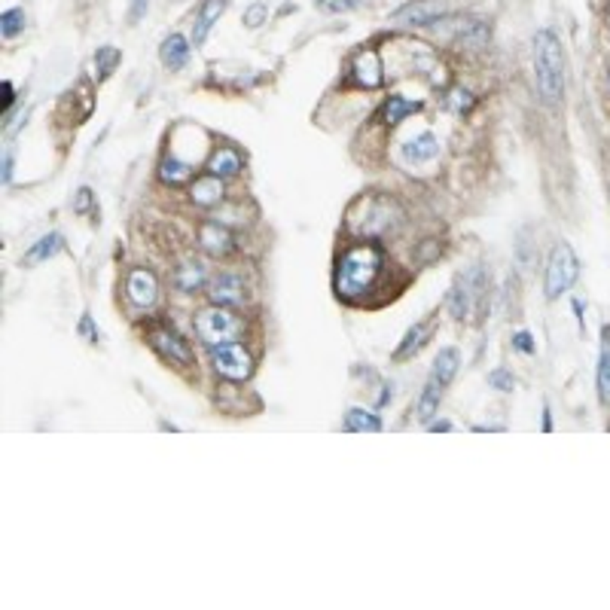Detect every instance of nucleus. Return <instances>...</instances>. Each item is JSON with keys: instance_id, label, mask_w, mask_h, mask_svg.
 I'll list each match as a JSON object with an SVG mask.
<instances>
[{"instance_id": "6ab92c4d", "label": "nucleus", "mask_w": 610, "mask_h": 610, "mask_svg": "<svg viewBox=\"0 0 610 610\" xmlns=\"http://www.w3.org/2000/svg\"><path fill=\"white\" fill-rule=\"evenodd\" d=\"M189 58V43L183 40L180 34H171L165 37V43H162V65L171 67V70H180L183 65H187Z\"/></svg>"}, {"instance_id": "f3484780", "label": "nucleus", "mask_w": 610, "mask_h": 610, "mask_svg": "<svg viewBox=\"0 0 610 610\" xmlns=\"http://www.w3.org/2000/svg\"><path fill=\"white\" fill-rule=\"evenodd\" d=\"M208 171L211 174H217V177H235V174H241V156L235 150H229V147H220L211 156Z\"/></svg>"}, {"instance_id": "473e14b6", "label": "nucleus", "mask_w": 610, "mask_h": 610, "mask_svg": "<svg viewBox=\"0 0 610 610\" xmlns=\"http://www.w3.org/2000/svg\"><path fill=\"white\" fill-rule=\"evenodd\" d=\"M452 107H455V110H470V107H473V98H470V92H464V89H455V92H452Z\"/></svg>"}, {"instance_id": "c9c22d12", "label": "nucleus", "mask_w": 610, "mask_h": 610, "mask_svg": "<svg viewBox=\"0 0 610 610\" xmlns=\"http://www.w3.org/2000/svg\"><path fill=\"white\" fill-rule=\"evenodd\" d=\"M13 180V147H6L4 152V183Z\"/></svg>"}, {"instance_id": "b1692460", "label": "nucleus", "mask_w": 610, "mask_h": 610, "mask_svg": "<svg viewBox=\"0 0 610 610\" xmlns=\"http://www.w3.org/2000/svg\"><path fill=\"white\" fill-rule=\"evenodd\" d=\"M418 107L421 104H415V101H406L400 95H394L388 104H384V122H388V126H396V122H403L406 116L418 113Z\"/></svg>"}, {"instance_id": "9b49d317", "label": "nucleus", "mask_w": 610, "mask_h": 610, "mask_svg": "<svg viewBox=\"0 0 610 610\" xmlns=\"http://www.w3.org/2000/svg\"><path fill=\"white\" fill-rule=\"evenodd\" d=\"M445 0H415V4L396 9L394 18L406 25H433L440 16H445Z\"/></svg>"}, {"instance_id": "bb28decb", "label": "nucleus", "mask_w": 610, "mask_h": 610, "mask_svg": "<svg viewBox=\"0 0 610 610\" xmlns=\"http://www.w3.org/2000/svg\"><path fill=\"white\" fill-rule=\"evenodd\" d=\"M201 284H205V269H201V262H187L183 269H177V287L180 290H199Z\"/></svg>"}, {"instance_id": "cd10ccee", "label": "nucleus", "mask_w": 610, "mask_h": 610, "mask_svg": "<svg viewBox=\"0 0 610 610\" xmlns=\"http://www.w3.org/2000/svg\"><path fill=\"white\" fill-rule=\"evenodd\" d=\"M116 65H119V49H113V46L98 49V55H95V70H98L101 79L110 77V70H113Z\"/></svg>"}, {"instance_id": "0eeeda50", "label": "nucleus", "mask_w": 610, "mask_h": 610, "mask_svg": "<svg viewBox=\"0 0 610 610\" xmlns=\"http://www.w3.org/2000/svg\"><path fill=\"white\" fill-rule=\"evenodd\" d=\"M150 345L156 348L162 357H165L171 366H192V348L189 342H183V336L171 327H156L150 330Z\"/></svg>"}, {"instance_id": "2eb2a0df", "label": "nucleus", "mask_w": 610, "mask_h": 610, "mask_svg": "<svg viewBox=\"0 0 610 610\" xmlns=\"http://www.w3.org/2000/svg\"><path fill=\"white\" fill-rule=\"evenodd\" d=\"M427 339H431V323H415V327L403 336L400 348L394 351V363H403V360L415 357V354H418L427 345Z\"/></svg>"}, {"instance_id": "ddd939ff", "label": "nucleus", "mask_w": 610, "mask_h": 610, "mask_svg": "<svg viewBox=\"0 0 610 610\" xmlns=\"http://www.w3.org/2000/svg\"><path fill=\"white\" fill-rule=\"evenodd\" d=\"M436 156H440V140H436L431 131H424V135H418L403 147V159L409 162V165H424V162H433Z\"/></svg>"}, {"instance_id": "4be33fe9", "label": "nucleus", "mask_w": 610, "mask_h": 610, "mask_svg": "<svg viewBox=\"0 0 610 610\" xmlns=\"http://www.w3.org/2000/svg\"><path fill=\"white\" fill-rule=\"evenodd\" d=\"M604 348H601V360H598V400L610 406V327L601 330Z\"/></svg>"}, {"instance_id": "7ed1b4c3", "label": "nucleus", "mask_w": 610, "mask_h": 610, "mask_svg": "<svg viewBox=\"0 0 610 610\" xmlns=\"http://www.w3.org/2000/svg\"><path fill=\"white\" fill-rule=\"evenodd\" d=\"M196 330H199L201 339L211 345V348H217V345L235 342L238 336H241V330H244V323H241V318H238L235 311H229V305H217V302H214L211 309L199 311Z\"/></svg>"}, {"instance_id": "e433bc0d", "label": "nucleus", "mask_w": 610, "mask_h": 610, "mask_svg": "<svg viewBox=\"0 0 610 610\" xmlns=\"http://www.w3.org/2000/svg\"><path fill=\"white\" fill-rule=\"evenodd\" d=\"M147 4H150V0H135V4H131V13H128L131 22H138V18L147 13Z\"/></svg>"}, {"instance_id": "2f4dec72", "label": "nucleus", "mask_w": 610, "mask_h": 610, "mask_svg": "<svg viewBox=\"0 0 610 610\" xmlns=\"http://www.w3.org/2000/svg\"><path fill=\"white\" fill-rule=\"evenodd\" d=\"M321 9H327V13H342V9H354L357 6V0H318Z\"/></svg>"}, {"instance_id": "39448f33", "label": "nucleus", "mask_w": 610, "mask_h": 610, "mask_svg": "<svg viewBox=\"0 0 610 610\" xmlns=\"http://www.w3.org/2000/svg\"><path fill=\"white\" fill-rule=\"evenodd\" d=\"M580 274V262L571 244H555L546 262V299H558L562 293L571 290V284Z\"/></svg>"}, {"instance_id": "423d86ee", "label": "nucleus", "mask_w": 610, "mask_h": 610, "mask_svg": "<svg viewBox=\"0 0 610 610\" xmlns=\"http://www.w3.org/2000/svg\"><path fill=\"white\" fill-rule=\"evenodd\" d=\"M211 363H214V370H217V375L232 379V382H241V379H248V375L253 372L250 354L238 342H226V345L211 348Z\"/></svg>"}, {"instance_id": "f257e3e1", "label": "nucleus", "mask_w": 610, "mask_h": 610, "mask_svg": "<svg viewBox=\"0 0 610 610\" xmlns=\"http://www.w3.org/2000/svg\"><path fill=\"white\" fill-rule=\"evenodd\" d=\"M384 272H388V260L379 244H354L342 253L339 266H336V293L348 302H360L379 290Z\"/></svg>"}, {"instance_id": "a878e982", "label": "nucleus", "mask_w": 610, "mask_h": 610, "mask_svg": "<svg viewBox=\"0 0 610 610\" xmlns=\"http://www.w3.org/2000/svg\"><path fill=\"white\" fill-rule=\"evenodd\" d=\"M61 244H65V238L55 235V232H52V235H43V238L34 244V248L28 250L25 260H28V262H43V260H49V257H55V253L61 250Z\"/></svg>"}, {"instance_id": "f8f14e48", "label": "nucleus", "mask_w": 610, "mask_h": 610, "mask_svg": "<svg viewBox=\"0 0 610 610\" xmlns=\"http://www.w3.org/2000/svg\"><path fill=\"white\" fill-rule=\"evenodd\" d=\"M199 244L211 253V257H226V253L235 248V238H232V232L226 226H220V223H205V226L199 229Z\"/></svg>"}, {"instance_id": "dca6fc26", "label": "nucleus", "mask_w": 610, "mask_h": 610, "mask_svg": "<svg viewBox=\"0 0 610 610\" xmlns=\"http://www.w3.org/2000/svg\"><path fill=\"white\" fill-rule=\"evenodd\" d=\"M354 74L363 86H379L382 83V61H379V52H372V49H363V52L354 58Z\"/></svg>"}, {"instance_id": "f03ea898", "label": "nucleus", "mask_w": 610, "mask_h": 610, "mask_svg": "<svg viewBox=\"0 0 610 610\" xmlns=\"http://www.w3.org/2000/svg\"><path fill=\"white\" fill-rule=\"evenodd\" d=\"M534 77L540 98L546 104H558L565 95V55L553 30H537L534 37Z\"/></svg>"}, {"instance_id": "393cba45", "label": "nucleus", "mask_w": 610, "mask_h": 610, "mask_svg": "<svg viewBox=\"0 0 610 610\" xmlns=\"http://www.w3.org/2000/svg\"><path fill=\"white\" fill-rule=\"evenodd\" d=\"M159 177L165 183H183V180L192 177V165L189 162H180L177 156H168L165 162H162V168H159Z\"/></svg>"}, {"instance_id": "20e7f679", "label": "nucleus", "mask_w": 610, "mask_h": 610, "mask_svg": "<svg viewBox=\"0 0 610 610\" xmlns=\"http://www.w3.org/2000/svg\"><path fill=\"white\" fill-rule=\"evenodd\" d=\"M351 211L363 214V220H351V229L360 232V235H384V232H391L396 226V217H400L394 201L382 196H363Z\"/></svg>"}, {"instance_id": "412c9836", "label": "nucleus", "mask_w": 610, "mask_h": 610, "mask_svg": "<svg viewBox=\"0 0 610 610\" xmlns=\"http://www.w3.org/2000/svg\"><path fill=\"white\" fill-rule=\"evenodd\" d=\"M440 396H443V384L436 379H427L424 391L418 396V406H415V412H418V421H431L436 409H440Z\"/></svg>"}, {"instance_id": "f704fd0d", "label": "nucleus", "mask_w": 610, "mask_h": 610, "mask_svg": "<svg viewBox=\"0 0 610 610\" xmlns=\"http://www.w3.org/2000/svg\"><path fill=\"white\" fill-rule=\"evenodd\" d=\"M513 345H516V348L522 351V354H531V351H534V339H531V333H525V330H522V333H516Z\"/></svg>"}, {"instance_id": "6e6552de", "label": "nucleus", "mask_w": 610, "mask_h": 610, "mask_svg": "<svg viewBox=\"0 0 610 610\" xmlns=\"http://www.w3.org/2000/svg\"><path fill=\"white\" fill-rule=\"evenodd\" d=\"M482 284H485L482 269H473L470 274H467V278H458V284H455L452 293H449V311H452L455 321H464V318H467V311H470V299L479 296Z\"/></svg>"}, {"instance_id": "c85d7f7f", "label": "nucleus", "mask_w": 610, "mask_h": 610, "mask_svg": "<svg viewBox=\"0 0 610 610\" xmlns=\"http://www.w3.org/2000/svg\"><path fill=\"white\" fill-rule=\"evenodd\" d=\"M25 22L28 18H25L22 9H6V13L0 16V30H4V37H16L18 30L25 28Z\"/></svg>"}, {"instance_id": "4468645a", "label": "nucleus", "mask_w": 610, "mask_h": 610, "mask_svg": "<svg viewBox=\"0 0 610 610\" xmlns=\"http://www.w3.org/2000/svg\"><path fill=\"white\" fill-rule=\"evenodd\" d=\"M223 196H226V187H223V177L217 174H208V177H199L192 183V201L201 208H214L220 205Z\"/></svg>"}, {"instance_id": "4c0bfd02", "label": "nucleus", "mask_w": 610, "mask_h": 610, "mask_svg": "<svg viewBox=\"0 0 610 610\" xmlns=\"http://www.w3.org/2000/svg\"><path fill=\"white\" fill-rule=\"evenodd\" d=\"M431 431H433V433H440V431L445 433V431H452V424H449V421H433V424H431Z\"/></svg>"}, {"instance_id": "72a5a7b5", "label": "nucleus", "mask_w": 610, "mask_h": 610, "mask_svg": "<svg viewBox=\"0 0 610 610\" xmlns=\"http://www.w3.org/2000/svg\"><path fill=\"white\" fill-rule=\"evenodd\" d=\"M89 208H92V189L83 187V189L77 192V199H74V211H77V214H86Z\"/></svg>"}, {"instance_id": "5701e85b", "label": "nucleus", "mask_w": 610, "mask_h": 610, "mask_svg": "<svg viewBox=\"0 0 610 610\" xmlns=\"http://www.w3.org/2000/svg\"><path fill=\"white\" fill-rule=\"evenodd\" d=\"M345 431L379 433L382 431V421H379V415H372V412H366V409H348V415H345Z\"/></svg>"}, {"instance_id": "a211bd4d", "label": "nucleus", "mask_w": 610, "mask_h": 610, "mask_svg": "<svg viewBox=\"0 0 610 610\" xmlns=\"http://www.w3.org/2000/svg\"><path fill=\"white\" fill-rule=\"evenodd\" d=\"M458 366H461V354H458V348H443L440 354H436V360H433L431 379H436L445 388V384L458 375Z\"/></svg>"}, {"instance_id": "9d476101", "label": "nucleus", "mask_w": 610, "mask_h": 610, "mask_svg": "<svg viewBox=\"0 0 610 610\" xmlns=\"http://www.w3.org/2000/svg\"><path fill=\"white\" fill-rule=\"evenodd\" d=\"M126 293H128V299L135 302V305H140V309H150V305L156 302V296H159L156 274H152L150 269H135V272L128 274Z\"/></svg>"}, {"instance_id": "7c9ffc66", "label": "nucleus", "mask_w": 610, "mask_h": 610, "mask_svg": "<svg viewBox=\"0 0 610 610\" xmlns=\"http://www.w3.org/2000/svg\"><path fill=\"white\" fill-rule=\"evenodd\" d=\"M488 384H492V388H497V391H513V375L506 372V370H494L492 375H488Z\"/></svg>"}, {"instance_id": "aec40b11", "label": "nucleus", "mask_w": 610, "mask_h": 610, "mask_svg": "<svg viewBox=\"0 0 610 610\" xmlns=\"http://www.w3.org/2000/svg\"><path fill=\"white\" fill-rule=\"evenodd\" d=\"M223 9H226V0H205V6H201V16H199V22H196V30H192V40H196V46L205 43V37L211 34L214 22H217V18L223 16Z\"/></svg>"}, {"instance_id": "1a4fd4ad", "label": "nucleus", "mask_w": 610, "mask_h": 610, "mask_svg": "<svg viewBox=\"0 0 610 610\" xmlns=\"http://www.w3.org/2000/svg\"><path fill=\"white\" fill-rule=\"evenodd\" d=\"M244 296H248V287H244V278L235 272H223L211 281V302L217 305H241Z\"/></svg>"}, {"instance_id": "c756f323", "label": "nucleus", "mask_w": 610, "mask_h": 610, "mask_svg": "<svg viewBox=\"0 0 610 610\" xmlns=\"http://www.w3.org/2000/svg\"><path fill=\"white\" fill-rule=\"evenodd\" d=\"M266 16H269V6L266 4H253V6H248V13H244V25H248V28H260Z\"/></svg>"}]
</instances>
